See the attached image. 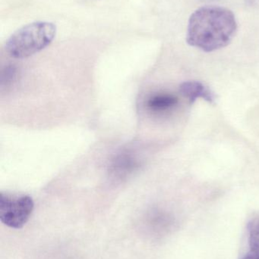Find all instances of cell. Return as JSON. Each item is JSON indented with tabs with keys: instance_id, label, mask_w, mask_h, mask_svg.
I'll list each match as a JSON object with an SVG mask.
<instances>
[{
	"instance_id": "obj_3",
	"label": "cell",
	"mask_w": 259,
	"mask_h": 259,
	"mask_svg": "<svg viewBox=\"0 0 259 259\" xmlns=\"http://www.w3.org/2000/svg\"><path fill=\"white\" fill-rule=\"evenodd\" d=\"M33 199L27 195L0 194V220L14 229L23 228L33 212Z\"/></svg>"
},
{
	"instance_id": "obj_2",
	"label": "cell",
	"mask_w": 259,
	"mask_h": 259,
	"mask_svg": "<svg viewBox=\"0 0 259 259\" xmlns=\"http://www.w3.org/2000/svg\"><path fill=\"white\" fill-rule=\"evenodd\" d=\"M56 26L48 21H35L15 32L6 44V51L14 59H25L42 51L51 44Z\"/></svg>"
},
{
	"instance_id": "obj_5",
	"label": "cell",
	"mask_w": 259,
	"mask_h": 259,
	"mask_svg": "<svg viewBox=\"0 0 259 259\" xmlns=\"http://www.w3.org/2000/svg\"><path fill=\"white\" fill-rule=\"evenodd\" d=\"M247 232L249 251L241 259H259V217L249 222Z\"/></svg>"
},
{
	"instance_id": "obj_6",
	"label": "cell",
	"mask_w": 259,
	"mask_h": 259,
	"mask_svg": "<svg viewBox=\"0 0 259 259\" xmlns=\"http://www.w3.org/2000/svg\"><path fill=\"white\" fill-rule=\"evenodd\" d=\"M178 100L174 96L170 94H159L154 96L147 101V107L155 112L168 110L177 104Z\"/></svg>"
},
{
	"instance_id": "obj_4",
	"label": "cell",
	"mask_w": 259,
	"mask_h": 259,
	"mask_svg": "<svg viewBox=\"0 0 259 259\" xmlns=\"http://www.w3.org/2000/svg\"><path fill=\"white\" fill-rule=\"evenodd\" d=\"M179 91L190 103H194L198 99H202L210 103L215 101L214 93L200 82H184L180 85Z\"/></svg>"
},
{
	"instance_id": "obj_1",
	"label": "cell",
	"mask_w": 259,
	"mask_h": 259,
	"mask_svg": "<svg viewBox=\"0 0 259 259\" xmlns=\"http://www.w3.org/2000/svg\"><path fill=\"white\" fill-rule=\"evenodd\" d=\"M237 29V20L232 11L221 6H203L190 16L187 42L202 51H215L232 41Z\"/></svg>"
}]
</instances>
